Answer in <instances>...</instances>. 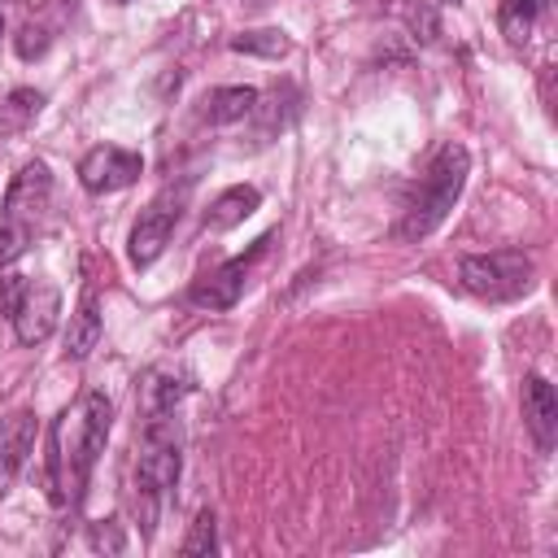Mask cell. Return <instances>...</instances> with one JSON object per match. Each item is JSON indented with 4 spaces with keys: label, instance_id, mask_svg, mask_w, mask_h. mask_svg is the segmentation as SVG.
<instances>
[{
    "label": "cell",
    "instance_id": "2",
    "mask_svg": "<svg viewBox=\"0 0 558 558\" xmlns=\"http://www.w3.org/2000/svg\"><path fill=\"white\" fill-rule=\"evenodd\" d=\"M179 471H183L179 418L174 414H148L144 418V445L135 458V523H140L144 541H153Z\"/></svg>",
    "mask_w": 558,
    "mask_h": 558
},
{
    "label": "cell",
    "instance_id": "1",
    "mask_svg": "<svg viewBox=\"0 0 558 558\" xmlns=\"http://www.w3.org/2000/svg\"><path fill=\"white\" fill-rule=\"evenodd\" d=\"M109 423H113V401L105 392H83V401L74 410H65L52 423V440H48V493L57 506H74L83 497V484L109 440Z\"/></svg>",
    "mask_w": 558,
    "mask_h": 558
},
{
    "label": "cell",
    "instance_id": "3",
    "mask_svg": "<svg viewBox=\"0 0 558 558\" xmlns=\"http://www.w3.org/2000/svg\"><path fill=\"white\" fill-rule=\"evenodd\" d=\"M466 170H471L466 148H462V144H445V148L432 157L427 174L414 183V192H410V201H405V209H401V222H397V240H423V235H432V231L449 218L453 201L462 196Z\"/></svg>",
    "mask_w": 558,
    "mask_h": 558
},
{
    "label": "cell",
    "instance_id": "16",
    "mask_svg": "<svg viewBox=\"0 0 558 558\" xmlns=\"http://www.w3.org/2000/svg\"><path fill=\"white\" fill-rule=\"evenodd\" d=\"M96 344H100V310H96V296L87 292V296L78 301V310L70 314V327H65V357L83 362Z\"/></svg>",
    "mask_w": 558,
    "mask_h": 558
},
{
    "label": "cell",
    "instance_id": "21",
    "mask_svg": "<svg viewBox=\"0 0 558 558\" xmlns=\"http://www.w3.org/2000/svg\"><path fill=\"white\" fill-rule=\"evenodd\" d=\"M87 541H92V549H105V554H122V523L118 519H96L92 527H87Z\"/></svg>",
    "mask_w": 558,
    "mask_h": 558
},
{
    "label": "cell",
    "instance_id": "12",
    "mask_svg": "<svg viewBox=\"0 0 558 558\" xmlns=\"http://www.w3.org/2000/svg\"><path fill=\"white\" fill-rule=\"evenodd\" d=\"M187 392H192V375H187V371L157 366V371H148L144 384H140V410H144V418H148V414H174Z\"/></svg>",
    "mask_w": 558,
    "mask_h": 558
},
{
    "label": "cell",
    "instance_id": "19",
    "mask_svg": "<svg viewBox=\"0 0 558 558\" xmlns=\"http://www.w3.org/2000/svg\"><path fill=\"white\" fill-rule=\"evenodd\" d=\"M48 44H52V26H44V22H35V17H26L22 22V31H17V57L22 61H35V57H44L48 52Z\"/></svg>",
    "mask_w": 558,
    "mask_h": 558
},
{
    "label": "cell",
    "instance_id": "4",
    "mask_svg": "<svg viewBox=\"0 0 558 558\" xmlns=\"http://www.w3.org/2000/svg\"><path fill=\"white\" fill-rule=\"evenodd\" d=\"M48 201H52V174L44 161H26L9 192H4V214H0V266L17 262L26 253V244L35 240L44 214H48Z\"/></svg>",
    "mask_w": 558,
    "mask_h": 558
},
{
    "label": "cell",
    "instance_id": "13",
    "mask_svg": "<svg viewBox=\"0 0 558 558\" xmlns=\"http://www.w3.org/2000/svg\"><path fill=\"white\" fill-rule=\"evenodd\" d=\"M253 109H257V87H248V83L214 87V92L201 100V118H205L209 126H231V122H244Z\"/></svg>",
    "mask_w": 558,
    "mask_h": 558
},
{
    "label": "cell",
    "instance_id": "8",
    "mask_svg": "<svg viewBox=\"0 0 558 558\" xmlns=\"http://www.w3.org/2000/svg\"><path fill=\"white\" fill-rule=\"evenodd\" d=\"M266 244H270V235H262L244 257H231V262H222L218 270L201 275V279L192 283V305H201V310H231V305L240 301V292H244L248 266L266 253Z\"/></svg>",
    "mask_w": 558,
    "mask_h": 558
},
{
    "label": "cell",
    "instance_id": "20",
    "mask_svg": "<svg viewBox=\"0 0 558 558\" xmlns=\"http://www.w3.org/2000/svg\"><path fill=\"white\" fill-rule=\"evenodd\" d=\"M4 109L13 113L9 118V126H22V122H31L39 109H44V92H31V87H17V92H9V100H4Z\"/></svg>",
    "mask_w": 558,
    "mask_h": 558
},
{
    "label": "cell",
    "instance_id": "23",
    "mask_svg": "<svg viewBox=\"0 0 558 558\" xmlns=\"http://www.w3.org/2000/svg\"><path fill=\"white\" fill-rule=\"evenodd\" d=\"M0 35H4V13H0Z\"/></svg>",
    "mask_w": 558,
    "mask_h": 558
},
{
    "label": "cell",
    "instance_id": "7",
    "mask_svg": "<svg viewBox=\"0 0 558 558\" xmlns=\"http://www.w3.org/2000/svg\"><path fill=\"white\" fill-rule=\"evenodd\" d=\"M140 174H144V157H140V153H126V148H118V144H96V148L78 161V183H83L92 196L122 192V187H131Z\"/></svg>",
    "mask_w": 558,
    "mask_h": 558
},
{
    "label": "cell",
    "instance_id": "14",
    "mask_svg": "<svg viewBox=\"0 0 558 558\" xmlns=\"http://www.w3.org/2000/svg\"><path fill=\"white\" fill-rule=\"evenodd\" d=\"M549 9H554V0H501L497 26L510 44H527L549 22Z\"/></svg>",
    "mask_w": 558,
    "mask_h": 558
},
{
    "label": "cell",
    "instance_id": "11",
    "mask_svg": "<svg viewBox=\"0 0 558 558\" xmlns=\"http://www.w3.org/2000/svg\"><path fill=\"white\" fill-rule=\"evenodd\" d=\"M523 418H527V432L536 436L541 449H554V436H558V397H554V384L545 375H527L523 379Z\"/></svg>",
    "mask_w": 558,
    "mask_h": 558
},
{
    "label": "cell",
    "instance_id": "10",
    "mask_svg": "<svg viewBox=\"0 0 558 558\" xmlns=\"http://www.w3.org/2000/svg\"><path fill=\"white\" fill-rule=\"evenodd\" d=\"M35 436H39V418L31 410H9L0 418V493L17 480V471L26 466L31 449H35Z\"/></svg>",
    "mask_w": 558,
    "mask_h": 558
},
{
    "label": "cell",
    "instance_id": "22",
    "mask_svg": "<svg viewBox=\"0 0 558 558\" xmlns=\"http://www.w3.org/2000/svg\"><path fill=\"white\" fill-rule=\"evenodd\" d=\"M26 275H0V318H13L17 314V305H22V296H26Z\"/></svg>",
    "mask_w": 558,
    "mask_h": 558
},
{
    "label": "cell",
    "instance_id": "6",
    "mask_svg": "<svg viewBox=\"0 0 558 558\" xmlns=\"http://www.w3.org/2000/svg\"><path fill=\"white\" fill-rule=\"evenodd\" d=\"M179 209H183V187H161L148 201V209H140V218L131 227V240H126V257H131L135 270H148L161 257V248L170 244V231L179 222Z\"/></svg>",
    "mask_w": 558,
    "mask_h": 558
},
{
    "label": "cell",
    "instance_id": "25",
    "mask_svg": "<svg viewBox=\"0 0 558 558\" xmlns=\"http://www.w3.org/2000/svg\"><path fill=\"white\" fill-rule=\"evenodd\" d=\"M118 4H126V0H118Z\"/></svg>",
    "mask_w": 558,
    "mask_h": 558
},
{
    "label": "cell",
    "instance_id": "17",
    "mask_svg": "<svg viewBox=\"0 0 558 558\" xmlns=\"http://www.w3.org/2000/svg\"><path fill=\"white\" fill-rule=\"evenodd\" d=\"M231 48L235 52H248V57H283L288 48H292V39L283 35V31H275V26H266V31H244V35H235L231 39Z\"/></svg>",
    "mask_w": 558,
    "mask_h": 558
},
{
    "label": "cell",
    "instance_id": "18",
    "mask_svg": "<svg viewBox=\"0 0 558 558\" xmlns=\"http://www.w3.org/2000/svg\"><path fill=\"white\" fill-rule=\"evenodd\" d=\"M187 558H196V554H214L218 549V527H214V510H201L196 514V523H192V532L183 536V545H179Z\"/></svg>",
    "mask_w": 558,
    "mask_h": 558
},
{
    "label": "cell",
    "instance_id": "24",
    "mask_svg": "<svg viewBox=\"0 0 558 558\" xmlns=\"http://www.w3.org/2000/svg\"><path fill=\"white\" fill-rule=\"evenodd\" d=\"M440 4H462V0H440Z\"/></svg>",
    "mask_w": 558,
    "mask_h": 558
},
{
    "label": "cell",
    "instance_id": "5",
    "mask_svg": "<svg viewBox=\"0 0 558 558\" xmlns=\"http://www.w3.org/2000/svg\"><path fill=\"white\" fill-rule=\"evenodd\" d=\"M536 279V262L523 248L471 253L458 266V283L480 301H519Z\"/></svg>",
    "mask_w": 558,
    "mask_h": 558
},
{
    "label": "cell",
    "instance_id": "15",
    "mask_svg": "<svg viewBox=\"0 0 558 558\" xmlns=\"http://www.w3.org/2000/svg\"><path fill=\"white\" fill-rule=\"evenodd\" d=\"M257 205H262V192L248 187V183H235V187H227V192L209 205L205 227H209V231H231V227H240Z\"/></svg>",
    "mask_w": 558,
    "mask_h": 558
},
{
    "label": "cell",
    "instance_id": "9",
    "mask_svg": "<svg viewBox=\"0 0 558 558\" xmlns=\"http://www.w3.org/2000/svg\"><path fill=\"white\" fill-rule=\"evenodd\" d=\"M57 314H61V292L52 283H31L17 314H13V331L22 344H44L57 327Z\"/></svg>",
    "mask_w": 558,
    "mask_h": 558
}]
</instances>
